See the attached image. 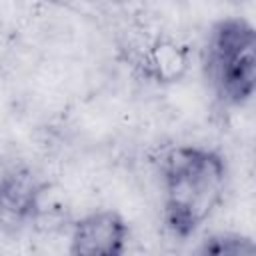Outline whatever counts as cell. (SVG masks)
I'll list each match as a JSON object with an SVG mask.
<instances>
[{
  "label": "cell",
  "mask_w": 256,
  "mask_h": 256,
  "mask_svg": "<svg viewBox=\"0 0 256 256\" xmlns=\"http://www.w3.org/2000/svg\"><path fill=\"white\" fill-rule=\"evenodd\" d=\"M160 220L178 242L194 238L224 204L230 186L226 156L206 144H172L156 160Z\"/></svg>",
  "instance_id": "6da1fadb"
},
{
  "label": "cell",
  "mask_w": 256,
  "mask_h": 256,
  "mask_svg": "<svg viewBox=\"0 0 256 256\" xmlns=\"http://www.w3.org/2000/svg\"><path fill=\"white\" fill-rule=\"evenodd\" d=\"M202 74L214 100L236 110L256 92V28L244 16H222L206 32L200 52Z\"/></svg>",
  "instance_id": "7a4b0ae2"
},
{
  "label": "cell",
  "mask_w": 256,
  "mask_h": 256,
  "mask_svg": "<svg viewBox=\"0 0 256 256\" xmlns=\"http://www.w3.org/2000/svg\"><path fill=\"white\" fill-rule=\"evenodd\" d=\"M50 182L28 162H12L0 170V230L20 234L36 224L46 206Z\"/></svg>",
  "instance_id": "3957f363"
},
{
  "label": "cell",
  "mask_w": 256,
  "mask_h": 256,
  "mask_svg": "<svg viewBox=\"0 0 256 256\" xmlns=\"http://www.w3.org/2000/svg\"><path fill=\"white\" fill-rule=\"evenodd\" d=\"M132 228L114 208H96L70 224L68 252L74 256H122Z\"/></svg>",
  "instance_id": "277c9868"
},
{
  "label": "cell",
  "mask_w": 256,
  "mask_h": 256,
  "mask_svg": "<svg viewBox=\"0 0 256 256\" xmlns=\"http://www.w3.org/2000/svg\"><path fill=\"white\" fill-rule=\"evenodd\" d=\"M138 68L142 76L156 86L178 84L188 74L190 50L174 38L158 36L140 54Z\"/></svg>",
  "instance_id": "5b68a950"
},
{
  "label": "cell",
  "mask_w": 256,
  "mask_h": 256,
  "mask_svg": "<svg viewBox=\"0 0 256 256\" xmlns=\"http://www.w3.org/2000/svg\"><path fill=\"white\" fill-rule=\"evenodd\" d=\"M194 252L204 256H242V254L256 252V244L252 236H246L242 232L220 230V232H210L202 236Z\"/></svg>",
  "instance_id": "8992f818"
},
{
  "label": "cell",
  "mask_w": 256,
  "mask_h": 256,
  "mask_svg": "<svg viewBox=\"0 0 256 256\" xmlns=\"http://www.w3.org/2000/svg\"><path fill=\"white\" fill-rule=\"evenodd\" d=\"M44 2L56 4V6H60V8H78V10H80V6L88 4L90 0H44Z\"/></svg>",
  "instance_id": "52a82bcc"
}]
</instances>
